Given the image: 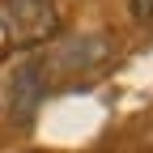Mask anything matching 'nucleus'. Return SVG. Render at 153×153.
Listing matches in <instances>:
<instances>
[{
	"label": "nucleus",
	"mask_w": 153,
	"mask_h": 153,
	"mask_svg": "<svg viewBox=\"0 0 153 153\" xmlns=\"http://www.w3.org/2000/svg\"><path fill=\"white\" fill-rule=\"evenodd\" d=\"M106 64H111V38L106 34H68V38L55 43V51L47 60H38V68L47 76V89H55V85H68V89L89 85Z\"/></svg>",
	"instance_id": "1"
},
{
	"label": "nucleus",
	"mask_w": 153,
	"mask_h": 153,
	"mask_svg": "<svg viewBox=\"0 0 153 153\" xmlns=\"http://www.w3.org/2000/svg\"><path fill=\"white\" fill-rule=\"evenodd\" d=\"M60 34V13L51 0H4L0 4V43L13 51H26L38 43H51Z\"/></svg>",
	"instance_id": "2"
},
{
	"label": "nucleus",
	"mask_w": 153,
	"mask_h": 153,
	"mask_svg": "<svg viewBox=\"0 0 153 153\" xmlns=\"http://www.w3.org/2000/svg\"><path fill=\"white\" fill-rule=\"evenodd\" d=\"M47 94L51 89H47V76H43V68H38V60H26L13 72V81H9V111L17 115V119H30V115L43 106Z\"/></svg>",
	"instance_id": "3"
},
{
	"label": "nucleus",
	"mask_w": 153,
	"mask_h": 153,
	"mask_svg": "<svg viewBox=\"0 0 153 153\" xmlns=\"http://www.w3.org/2000/svg\"><path fill=\"white\" fill-rule=\"evenodd\" d=\"M132 17H136L140 26L153 30V0H132Z\"/></svg>",
	"instance_id": "4"
}]
</instances>
